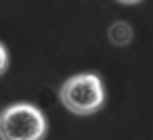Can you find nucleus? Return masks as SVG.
<instances>
[{
  "mask_svg": "<svg viewBox=\"0 0 153 140\" xmlns=\"http://www.w3.org/2000/svg\"><path fill=\"white\" fill-rule=\"evenodd\" d=\"M7 67H9V50H7V46L2 42H0V75L7 71Z\"/></svg>",
  "mask_w": 153,
  "mask_h": 140,
  "instance_id": "obj_4",
  "label": "nucleus"
},
{
  "mask_svg": "<svg viewBox=\"0 0 153 140\" xmlns=\"http://www.w3.org/2000/svg\"><path fill=\"white\" fill-rule=\"evenodd\" d=\"M117 2H122V4H136V2H140V0H117Z\"/></svg>",
  "mask_w": 153,
  "mask_h": 140,
  "instance_id": "obj_5",
  "label": "nucleus"
},
{
  "mask_svg": "<svg viewBox=\"0 0 153 140\" xmlns=\"http://www.w3.org/2000/svg\"><path fill=\"white\" fill-rule=\"evenodd\" d=\"M46 115L32 102H13L0 111V140H44Z\"/></svg>",
  "mask_w": 153,
  "mask_h": 140,
  "instance_id": "obj_2",
  "label": "nucleus"
},
{
  "mask_svg": "<svg viewBox=\"0 0 153 140\" xmlns=\"http://www.w3.org/2000/svg\"><path fill=\"white\" fill-rule=\"evenodd\" d=\"M132 36H134V32H132L130 23H126V21H115V23H111V27H109V32H107L109 42L115 44V46H128L130 40H132Z\"/></svg>",
  "mask_w": 153,
  "mask_h": 140,
  "instance_id": "obj_3",
  "label": "nucleus"
},
{
  "mask_svg": "<svg viewBox=\"0 0 153 140\" xmlns=\"http://www.w3.org/2000/svg\"><path fill=\"white\" fill-rule=\"evenodd\" d=\"M59 100L74 115H80V117L94 115L107 100L105 84H103L101 75H97L92 71L76 73L61 84Z\"/></svg>",
  "mask_w": 153,
  "mask_h": 140,
  "instance_id": "obj_1",
  "label": "nucleus"
}]
</instances>
